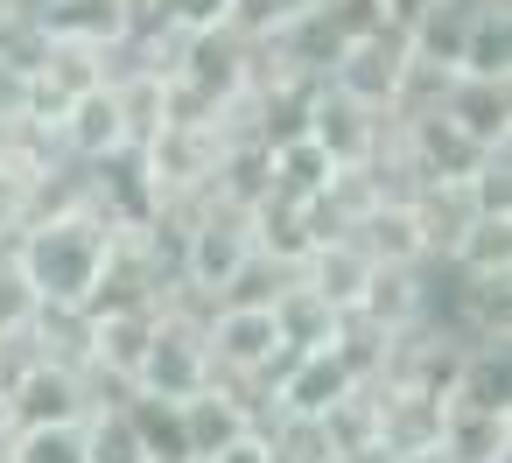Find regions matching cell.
I'll return each mask as SVG.
<instances>
[{
  "label": "cell",
  "mask_w": 512,
  "mask_h": 463,
  "mask_svg": "<svg viewBox=\"0 0 512 463\" xmlns=\"http://www.w3.org/2000/svg\"><path fill=\"white\" fill-rule=\"evenodd\" d=\"M407 29H365V36H351L344 50H337V64L323 71L330 78V92L337 99H351V106H365V113H393V99H400V78H407Z\"/></svg>",
  "instance_id": "1"
},
{
  "label": "cell",
  "mask_w": 512,
  "mask_h": 463,
  "mask_svg": "<svg viewBox=\"0 0 512 463\" xmlns=\"http://www.w3.org/2000/svg\"><path fill=\"white\" fill-rule=\"evenodd\" d=\"M351 386H358V379H351V365H344L337 351H295V358L281 365V379H274L281 421H323Z\"/></svg>",
  "instance_id": "2"
},
{
  "label": "cell",
  "mask_w": 512,
  "mask_h": 463,
  "mask_svg": "<svg viewBox=\"0 0 512 463\" xmlns=\"http://www.w3.org/2000/svg\"><path fill=\"white\" fill-rule=\"evenodd\" d=\"M57 141L78 155V162H106V155H120L127 148V134H120V106H113V85H92V92H78L71 106H64V120H57Z\"/></svg>",
  "instance_id": "3"
}]
</instances>
